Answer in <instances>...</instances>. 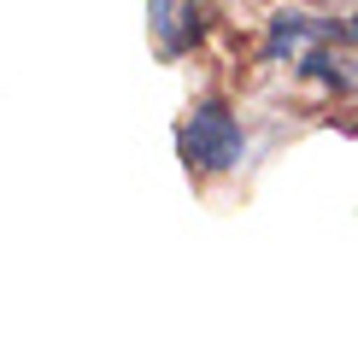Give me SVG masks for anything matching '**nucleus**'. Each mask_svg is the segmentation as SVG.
I'll use <instances>...</instances> for the list:
<instances>
[{"instance_id": "obj_3", "label": "nucleus", "mask_w": 358, "mask_h": 358, "mask_svg": "<svg viewBox=\"0 0 358 358\" xmlns=\"http://www.w3.org/2000/svg\"><path fill=\"white\" fill-rule=\"evenodd\" d=\"M347 24L335 18H311V12H276L271 29H264V59H300L306 48H317V41H335Z\"/></svg>"}, {"instance_id": "obj_2", "label": "nucleus", "mask_w": 358, "mask_h": 358, "mask_svg": "<svg viewBox=\"0 0 358 358\" xmlns=\"http://www.w3.org/2000/svg\"><path fill=\"white\" fill-rule=\"evenodd\" d=\"M147 29L165 59H182L206 36V6L200 0H147Z\"/></svg>"}, {"instance_id": "obj_1", "label": "nucleus", "mask_w": 358, "mask_h": 358, "mask_svg": "<svg viewBox=\"0 0 358 358\" xmlns=\"http://www.w3.org/2000/svg\"><path fill=\"white\" fill-rule=\"evenodd\" d=\"M176 147H182L188 171H235L247 159V136H241V117H235L223 100H200V106L188 112L182 136H176Z\"/></svg>"}, {"instance_id": "obj_4", "label": "nucleus", "mask_w": 358, "mask_h": 358, "mask_svg": "<svg viewBox=\"0 0 358 358\" xmlns=\"http://www.w3.org/2000/svg\"><path fill=\"white\" fill-rule=\"evenodd\" d=\"M347 36H352V41H358V18H352V24H347Z\"/></svg>"}]
</instances>
